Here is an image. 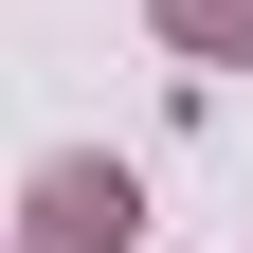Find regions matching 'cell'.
Here are the masks:
<instances>
[{"label": "cell", "mask_w": 253, "mask_h": 253, "mask_svg": "<svg viewBox=\"0 0 253 253\" xmlns=\"http://www.w3.org/2000/svg\"><path fill=\"white\" fill-rule=\"evenodd\" d=\"M37 217H54L73 253H109V235H126V181H109V163H54V181H37Z\"/></svg>", "instance_id": "1"}, {"label": "cell", "mask_w": 253, "mask_h": 253, "mask_svg": "<svg viewBox=\"0 0 253 253\" xmlns=\"http://www.w3.org/2000/svg\"><path fill=\"white\" fill-rule=\"evenodd\" d=\"M163 18H181L199 54H235V37H253V0H163Z\"/></svg>", "instance_id": "2"}]
</instances>
